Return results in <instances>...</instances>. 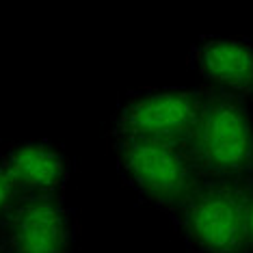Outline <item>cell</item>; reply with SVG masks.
Returning <instances> with one entry per match:
<instances>
[{
	"instance_id": "8",
	"label": "cell",
	"mask_w": 253,
	"mask_h": 253,
	"mask_svg": "<svg viewBox=\"0 0 253 253\" xmlns=\"http://www.w3.org/2000/svg\"><path fill=\"white\" fill-rule=\"evenodd\" d=\"M22 199V195L18 191V186L13 184L11 175L7 173V169L0 163V223L7 218V214L15 208V204Z\"/></svg>"
},
{
	"instance_id": "10",
	"label": "cell",
	"mask_w": 253,
	"mask_h": 253,
	"mask_svg": "<svg viewBox=\"0 0 253 253\" xmlns=\"http://www.w3.org/2000/svg\"><path fill=\"white\" fill-rule=\"evenodd\" d=\"M0 253H2V243H0Z\"/></svg>"
},
{
	"instance_id": "4",
	"label": "cell",
	"mask_w": 253,
	"mask_h": 253,
	"mask_svg": "<svg viewBox=\"0 0 253 253\" xmlns=\"http://www.w3.org/2000/svg\"><path fill=\"white\" fill-rule=\"evenodd\" d=\"M201 89H141L119 102L111 117L113 139L184 141L197 122Z\"/></svg>"
},
{
	"instance_id": "2",
	"label": "cell",
	"mask_w": 253,
	"mask_h": 253,
	"mask_svg": "<svg viewBox=\"0 0 253 253\" xmlns=\"http://www.w3.org/2000/svg\"><path fill=\"white\" fill-rule=\"evenodd\" d=\"M115 160L132 191L169 214L201 182L182 141L115 139Z\"/></svg>"
},
{
	"instance_id": "5",
	"label": "cell",
	"mask_w": 253,
	"mask_h": 253,
	"mask_svg": "<svg viewBox=\"0 0 253 253\" xmlns=\"http://www.w3.org/2000/svg\"><path fill=\"white\" fill-rule=\"evenodd\" d=\"M4 253H70L74 214L61 195L22 197L2 223Z\"/></svg>"
},
{
	"instance_id": "7",
	"label": "cell",
	"mask_w": 253,
	"mask_h": 253,
	"mask_svg": "<svg viewBox=\"0 0 253 253\" xmlns=\"http://www.w3.org/2000/svg\"><path fill=\"white\" fill-rule=\"evenodd\" d=\"M22 197H48L61 195L70 177L67 156L56 145L45 141H22L0 154Z\"/></svg>"
},
{
	"instance_id": "6",
	"label": "cell",
	"mask_w": 253,
	"mask_h": 253,
	"mask_svg": "<svg viewBox=\"0 0 253 253\" xmlns=\"http://www.w3.org/2000/svg\"><path fill=\"white\" fill-rule=\"evenodd\" d=\"M188 63L210 89L253 100V42L243 37H204L191 48Z\"/></svg>"
},
{
	"instance_id": "1",
	"label": "cell",
	"mask_w": 253,
	"mask_h": 253,
	"mask_svg": "<svg viewBox=\"0 0 253 253\" xmlns=\"http://www.w3.org/2000/svg\"><path fill=\"white\" fill-rule=\"evenodd\" d=\"M197 122L184 139L199 180H253V113L249 102L218 89H201Z\"/></svg>"
},
{
	"instance_id": "3",
	"label": "cell",
	"mask_w": 253,
	"mask_h": 253,
	"mask_svg": "<svg viewBox=\"0 0 253 253\" xmlns=\"http://www.w3.org/2000/svg\"><path fill=\"white\" fill-rule=\"evenodd\" d=\"M171 218L195 253H247L243 184L201 180Z\"/></svg>"
},
{
	"instance_id": "9",
	"label": "cell",
	"mask_w": 253,
	"mask_h": 253,
	"mask_svg": "<svg viewBox=\"0 0 253 253\" xmlns=\"http://www.w3.org/2000/svg\"><path fill=\"white\" fill-rule=\"evenodd\" d=\"M243 221L247 253H253V180L243 182Z\"/></svg>"
}]
</instances>
